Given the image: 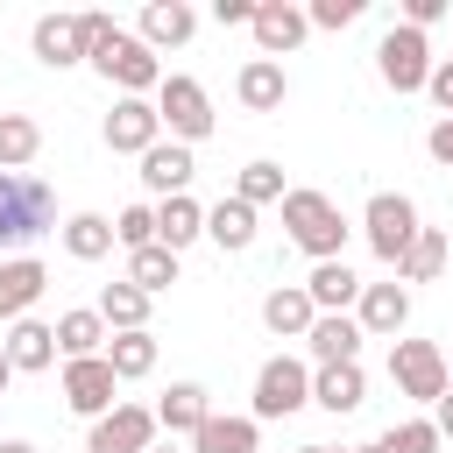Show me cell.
Masks as SVG:
<instances>
[{
	"label": "cell",
	"mask_w": 453,
	"mask_h": 453,
	"mask_svg": "<svg viewBox=\"0 0 453 453\" xmlns=\"http://www.w3.org/2000/svg\"><path fill=\"white\" fill-rule=\"evenodd\" d=\"M0 453H35V446L28 439H0Z\"/></svg>",
	"instance_id": "obj_44"
},
{
	"label": "cell",
	"mask_w": 453,
	"mask_h": 453,
	"mask_svg": "<svg viewBox=\"0 0 453 453\" xmlns=\"http://www.w3.org/2000/svg\"><path fill=\"white\" fill-rule=\"evenodd\" d=\"M432 21H446V0H403V28H432Z\"/></svg>",
	"instance_id": "obj_40"
},
{
	"label": "cell",
	"mask_w": 453,
	"mask_h": 453,
	"mask_svg": "<svg viewBox=\"0 0 453 453\" xmlns=\"http://www.w3.org/2000/svg\"><path fill=\"white\" fill-rule=\"evenodd\" d=\"M156 446V411L149 403H113L106 418H92L85 453H149Z\"/></svg>",
	"instance_id": "obj_11"
},
{
	"label": "cell",
	"mask_w": 453,
	"mask_h": 453,
	"mask_svg": "<svg viewBox=\"0 0 453 453\" xmlns=\"http://www.w3.org/2000/svg\"><path fill=\"white\" fill-rule=\"evenodd\" d=\"M156 142H163L156 99H113V113H106V149H113V156H149Z\"/></svg>",
	"instance_id": "obj_14"
},
{
	"label": "cell",
	"mask_w": 453,
	"mask_h": 453,
	"mask_svg": "<svg viewBox=\"0 0 453 453\" xmlns=\"http://www.w3.org/2000/svg\"><path fill=\"white\" fill-rule=\"evenodd\" d=\"M156 120L170 127V142H205L212 134V99H205V85L198 78H184V71H163V85H156Z\"/></svg>",
	"instance_id": "obj_5"
},
{
	"label": "cell",
	"mask_w": 453,
	"mask_h": 453,
	"mask_svg": "<svg viewBox=\"0 0 453 453\" xmlns=\"http://www.w3.org/2000/svg\"><path fill=\"white\" fill-rule=\"evenodd\" d=\"M113 28H120L113 14H42L28 42H35V57H42L50 71H71V64H85L92 42H106Z\"/></svg>",
	"instance_id": "obj_4"
},
{
	"label": "cell",
	"mask_w": 453,
	"mask_h": 453,
	"mask_svg": "<svg viewBox=\"0 0 453 453\" xmlns=\"http://www.w3.org/2000/svg\"><path fill=\"white\" fill-rule=\"evenodd\" d=\"M361 7H368V0H311L304 21H311V28H347V21H361Z\"/></svg>",
	"instance_id": "obj_38"
},
{
	"label": "cell",
	"mask_w": 453,
	"mask_h": 453,
	"mask_svg": "<svg viewBox=\"0 0 453 453\" xmlns=\"http://www.w3.org/2000/svg\"><path fill=\"white\" fill-rule=\"evenodd\" d=\"M127 283H134L142 297L170 290V283H177V255H170L163 241H156V248H134V255H127Z\"/></svg>",
	"instance_id": "obj_34"
},
{
	"label": "cell",
	"mask_w": 453,
	"mask_h": 453,
	"mask_svg": "<svg viewBox=\"0 0 453 453\" xmlns=\"http://www.w3.org/2000/svg\"><path fill=\"white\" fill-rule=\"evenodd\" d=\"M50 290V269L35 262V255H7L0 262V319L14 326V319H28V304Z\"/></svg>",
	"instance_id": "obj_15"
},
{
	"label": "cell",
	"mask_w": 453,
	"mask_h": 453,
	"mask_svg": "<svg viewBox=\"0 0 453 453\" xmlns=\"http://www.w3.org/2000/svg\"><path fill=\"white\" fill-rule=\"evenodd\" d=\"M255 50L269 57V64H283L304 35H311V21H304V7H290V0H255Z\"/></svg>",
	"instance_id": "obj_13"
},
{
	"label": "cell",
	"mask_w": 453,
	"mask_h": 453,
	"mask_svg": "<svg viewBox=\"0 0 453 453\" xmlns=\"http://www.w3.org/2000/svg\"><path fill=\"white\" fill-rule=\"evenodd\" d=\"M311 403L319 411H361L368 403V375H361V361H340V368H311Z\"/></svg>",
	"instance_id": "obj_19"
},
{
	"label": "cell",
	"mask_w": 453,
	"mask_h": 453,
	"mask_svg": "<svg viewBox=\"0 0 453 453\" xmlns=\"http://www.w3.org/2000/svg\"><path fill=\"white\" fill-rule=\"evenodd\" d=\"M304 347H311V361H319V368L361 361V326H354L347 311H319V319H311V333H304Z\"/></svg>",
	"instance_id": "obj_17"
},
{
	"label": "cell",
	"mask_w": 453,
	"mask_h": 453,
	"mask_svg": "<svg viewBox=\"0 0 453 453\" xmlns=\"http://www.w3.org/2000/svg\"><path fill=\"white\" fill-rule=\"evenodd\" d=\"M432 432H439V439H453V389L432 403Z\"/></svg>",
	"instance_id": "obj_43"
},
{
	"label": "cell",
	"mask_w": 453,
	"mask_h": 453,
	"mask_svg": "<svg viewBox=\"0 0 453 453\" xmlns=\"http://www.w3.org/2000/svg\"><path fill=\"white\" fill-rule=\"evenodd\" d=\"M283 226H290V248H304L311 262H340L347 248V219L326 191H283Z\"/></svg>",
	"instance_id": "obj_2"
},
{
	"label": "cell",
	"mask_w": 453,
	"mask_h": 453,
	"mask_svg": "<svg viewBox=\"0 0 453 453\" xmlns=\"http://www.w3.org/2000/svg\"><path fill=\"white\" fill-rule=\"evenodd\" d=\"M7 382H14V368H7V354H0V389H7Z\"/></svg>",
	"instance_id": "obj_45"
},
{
	"label": "cell",
	"mask_w": 453,
	"mask_h": 453,
	"mask_svg": "<svg viewBox=\"0 0 453 453\" xmlns=\"http://www.w3.org/2000/svg\"><path fill=\"white\" fill-rule=\"evenodd\" d=\"M64 403L78 418H106L120 403V375L106 368V354H85V361H64Z\"/></svg>",
	"instance_id": "obj_10"
},
{
	"label": "cell",
	"mask_w": 453,
	"mask_h": 453,
	"mask_svg": "<svg viewBox=\"0 0 453 453\" xmlns=\"http://www.w3.org/2000/svg\"><path fill=\"white\" fill-rule=\"evenodd\" d=\"M205 418H212V396H205V382H170V389H163V403H156V432H170V439H177V432L191 439Z\"/></svg>",
	"instance_id": "obj_20"
},
{
	"label": "cell",
	"mask_w": 453,
	"mask_h": 453,
	"mask_svg": "<svg viewBox=\"0 0 453 453\" xmlns=\"http://www.w3.org/2000/svg\"><path fill=\"white\" fill-rule=\"evenodd\" d=\"M425 149H432V163H446V170H453V120H439V127L425 134Z\"/></svg>",
	"instance_id": "obj_42"
},
{
	"label": "cell",
	"mask_w": 453,
	"mask_h": 453,
	"mask_svg": "<svg viewBox=\"0 0 453 453\" xmlns=\"http://www.w3.org/2000/svg\"><path fill=\"white\" fill-rule=\"evenodd\" d=\"M205 234V205L184 191V198H156V241L170 248V255H184L191 241Z\"/></svg>",
	"instance_id": "obj_22"
},
{
	"label": "cell",
	"mask_w": 453,
	"mask_h": 453,
	"mask_svg": "<svg viewBox=\"0 0 453 453\" xmlns=\"http://www.w3.org/2000/svg\"><path fill=\"white\" fill-rule=\"evenodd\" d=\"M297 453H340V446H297Z\"/></svg>",
	"instance_id": "obj_46"
},
{
	"label": "cell",
	"mask_w": 453,
	"mask_h": 453,
	"mask_svg": "<svg viewBox=\"0 0 453 453\" xmlns=\"http://www.w3.org/2000/svg\"><path fill=\"white\" fill-rule=\"evenodd\" d=\"M234 198H241V205H283V170H276V163H248V170L234 177Z\"/></svg>",
	"instance_id": "obj_35"
},
{
	"label": "cell",
	"mask_w": 453,
	"mask_h": 453,
	"mask_svg": "<svg viewBox=\"0 0 453 453\" xmlns=\"http://www.w3.org/2000/svg\"><path fill=\"white\" fill-rule=\"evenodd\" d=\"M205 234H212L226 255L255 248V205H241V198H219V205H205Z\"/></svg>",
	"instance_id": "obj_28"
},
{
	"label": "cell",
	"mask_w": 453,
	"mask_h": 453,
	"mask_svg": "<svg viewBox=\"0 0 453 453\" xmlns=\"http://www.w3.org/2000/svg\"><path fill=\"white\" fill-rule=\"evenodd\" d=\"M375 71H382L389 92H425V78H432L425 35H418V28H389V35L375 42Z\"/></svg>",
	"instance_id": "obj_9"
},
{
	"label": "cell",
	"mask_w": 453,
	"mask_h": 453,
	"mask_svg": "<svg viewBox=\"0 0 453 453\" xmlns=\"http://www.w3.org/2000/svg\"><path fill=\"white\" fill-rule=\"evenodd\" d=\"M354 453H375V446H354Z\"/></svg>",
	"instance_id": "obj_48"
},
{
	"label": "cell",
	"mask_w": 453,
	"mask_h": 453,
	"mask_svg": "<svg viewBox=\"0 0 453 453\" xmlns=\"http://www.w3.org/2000/svg\"><path fill=\"white\" fill-rule=\"evenodd\" d=\"M446 439L432 432V418H403V425H389L382 439H375V453H439Z\"/></svg>",
	"instance_id": "obj_36"
},
{
	"label": "cell",
	"mask_w": 453,
	"mask_h": 453,
	"mask_svg": "<svg viewBox=\"0 0 453 453\" xmlns=\"http://www.w3.org/2000/svg\"><path fill=\"white\" fill-rule=\"evenodd\" d=\"M191 28H198V14L184 0H149L142 7V42L149 50H177V42H191Z\"/></svg>",
	"instance_id": "obj_25"
},
{
	"label": "cell",
	"mask_w": 453,
	"mask_h": 453,
	"mask_svg": "<svg viewBox=\"0 0 453 453\" xmlns=\"http://www.w3.org/2000/svg\"><path fill=\"white\" fill-rule=\"evenodd\" d=\"M57 226V198H50V184L42 177H14V170H0V262L14 255V248H28L35 234H50Z\"/></svg>",
	"instance_id": "obj_1"
},
{
	"label": "cell",
	"mask_w": 453,
	"mask_h": 453,
	"mask_svg": "<svg viewBox=\"0 0 453 453\" xmlns=\"http://www.w3.org/2000/svg\"><path fill=\"white\" fill-rule=\"evenodd\" d=\"M234 92H241V106H248V113H276V106L290 99V78H283V64L248 57V64H241V78H234Z\"/></svg>",
	"instance_id": "obj_21"
},
{
	"label": "cell",
	"mask_w": 453,
	"mask_h": 453,
	"mask_svg": "<svg viewBox=\"0 0 453 453\" xmlns=\"http://www.w3.org/2000/svg\"><path fill=\"white\" fill-rule=\"evenodd\" d=\"M311 319H319V311H311L304 283H283V290H269V297H262V326H269L276 340H304V333H311Z\"/></svg>",
	"instance_id": "obj_24"
},
{
	"label": "cell",
	"mask_w": 453,
	"mask_h": 453,
	"mask_svg": "<svg viewBox=\"0 0 453 453\" xmlns=\"http://www.w3.org/2000/svg\"><path fill=\"white\" fill-rule=\"evenodd\" d=\"M361 226H368V248H375V262H403L411 255V241H418V205L403 198V191H375L368 198V212H361Z\"/></svg>",
	"instance_id": "obj_8"
},
{
	"label": "cell",
	"mask_w": 453,
	"mask_h": 453,
	"mask_svg": "<svg viewBox=\"0 0 453 453\" xmlns=\"http://www.w3.org/2000/svg\"><path fill=\"white\" fill-rule=\"evenodd\" d=\"M106 368H113L120 382H142V375L156 368V333H113V340H106Z\"/></svg>",
	"instance_id": "obj_32"
},
{
	"label": "cell",
	"mask_w": 453,
	"mask_h": 453,
	"mask_svg": "<svg viewBox=\"0 0 453 453\" xmlns=\"http://www.w3.org/2000/svg\"><path fill=\"white\" fill-rule=\"evenodd\" d=\"M212 21L219 28H248L255 21V0H212Z\"/></svg>",
	"instance_id": "obj_41"
},
{
	"label": "cell",
	"mask_w": 453,
	"mask_h": 453,
	"mask_svg": "<svg viewBox=\"0 0 453 453\" xmlns=\"http://www.w3.org/2000/svg\"><path fill=\"white\" fill-rule=\"evenodd\" d=\"M304 297H311V311H347V304L361 297V276L347 269V255H340V262H311Z\"/></svg>",
	"instance_id": "obj_23"
},
{
	"label": "cell",
	"mask_w": 453,
	"mask_h": 453,
	"mask_svg": "<svg viewBox=\"0 0 453 453\" xmlns=\"http://www.w3.org/2000/svg\"><path fill=\"white\" fill-rule=\"evenodd\" d=\"M64 255H71V262L113 255V219H106V212H71V219H64Z\"/></svg>",
	"instance_id": "obj_29"
},
{
	"label": "cell",
	"mask_w": 453,
	"mask_h": 453,
	"mask_svg": "<svg viewBox=\"0 0 453 453\" xmlns=\"http://www.w3.org/2000/svg\"><path fill=\"white\" fill-rule=\"evenodd\" d=\"M255 432H262L255 418H219V411H212V418L191 432V453H255Z\"/></svg>",
	"instance_id": "obj_30"
},
{
	"label": "cell",
	"mask_w": 453,
	"mask_h": 453,
	"mask_svg": "<svg viewBox=\"0 0 453 453\" xmlns=\"http://www.w3.org/2000/svg\"><path fill=\"white\" fill-rule=\"evenodd\" d=\"M446 255H453V248H446V234H439V226H418L411 255L396 262V283H432V276L446 269Z\"/></svg>",
	"instance_id": "obj_31"
},
{
	"label": "cell",
	"mask_w": 453,
	"mask_h": 453,
	"mask_svg": "<svg viewBox=\"0 0 453 453\" xmlns=\"http://www.w3.org/2000/svg\"><path fill=\"white\" fill-rule=\"evenodd\" d=\"M425 92H432V106H439V113L453 120V57H446V64H432V78H425Z\"/></svg>",
	"instance_id": "obj_39"
},
{
	"label": "cell",
	"mask_w": 453,
	"mask_h": 453,
	"mask_svg": "<svg viewBox=\"0 0 453 453\" xmlns=\"http://www.w3.org/2000/svg\"><path fill=\"white\" fill-rule=\"evenodd\" d=\"M106 85H120V99H142V92H156L163 85V57L142 42V35H127V28H113L106 42H92V57H85Z\"/></svg>",
	"instance_id": "obj_3"
},
{
	"label": "cell",
	"mask_w": 453,
	"mask_h": 453,
	"mask_svg": "<svg viewBox=\"0 0 453 453\" xmlns=\"http://www.w3.org/2000/svg\"><path fill=\"white\" fill-rule=\"evenodd\" d=\"M113 248H156V205H127L120 219H113Z\"/></svg>",
	"instance_id": "obj_37"
},
{
	"label": "cell",
	"mask_w": 453,
	"mask_h": 453,
	"mask_svg": "<svg viewBox=\"0 0 453 453\" xmlns=\"http://www.w3.org/2000/svg\"><path fill=\"white\" fill-rule=\"evenodd\" d=\"M311 403V368L297 361V354H276V361H262V375H255V425H276V418H297Z\"/></svg>",
	"instance_id": "obj_7"
},
{
	"label": "cell",
	"mask_w": 453,
	"mask_h": 453,
	"mask_svg": "<svg viewBox=\"0 0 453 453\" xmlns=\"http://www.w3.org/2000/svg\"><path fill=\"white\" fill-rule=\"evenodd\" d=\"M35 149H42V127L28 120V113H0V170H28L35 163Z\"/></svg>",
	"instance_id": "obj_33"
},
{
	"label": "cell",
	"mask_w": 453,
	"mask_h": 453,
	"mask_svg": "<svg viewBox=\"0 0 453 453\" xmlns=\"http://www.w3.org/2000/svg\"><path fill=\"white\" fill-rule=\"evenodd\" d=\"M149 453H177V446H149Z\"/></svg>",
	"instance_id": "obj_47"
},
{
	"label": "cell",
	"mask_w": 453,
	"mask_h": 453,
	"mask_svg": "<svg viewBox=\"0 0 453 453\" xmlns=\"http://www.w3.org/2000/svg\"><path fill=\"white\" fill-rule=\"evenodd\" d=\"M354 326H361V340H396V333L411 326V290H403V283H361Z\"/></svg>",
	"instance_id": "obj_12"
},
{
	"label": "cell",
	"mask_w": 453,
	"mask_h": 453,
	"mask_svg": "<svg viewBox=\"0 0 453 453\" xmlns=\"http://www.w3.org/2000/svg\"><path fill=\"white\" fill-rule=\"evenodd\" d=\"M50 333H57V354H64V361H85V354H106V340H113L99 311H64V319H57Z\"/></svg>",
	"instance_id": "obj_27"
},
{
	"label": "cell",
	"mask_w": 453,
	"mask_h": 453,
	"mask_svg": "<svg viewBox=\"0 0 453 453\" xmlns=\"http://www.w3.org/2000/svg\"><path fill=\"white\" fill-rule=\"evenodd\" d=\"M389 382H396L411 403H439V396L453 389L446 347H432V340H389Z\"/></svg>",
	"instance_id": "obj_6"
},
{
	"label": "cell",
	"mask_w": 453,
	"mask_h": 453,
	"mask_svg": "<svg viewBox=\"0 0 453 453\" xmlns=\"http://www.w3.org/2000/svg\"><path fill=\"white\" fill-rule=\"evenodd\" d=\"M191 177H198V163H191V149H184V142H156V149L142 156V184H149L156 198H184V191H191Z\"/></svg>",
	"instance_id": "obj_16"
},
{
	"label": "cell",
	"mask_w": 453,
	"mask_h": 453,
	"mask_svg": "<svg viewBox=\"0 0 453 453\" xmlns=\"http://www.w3.org/2000/svg\"><path fill=\"white\" fill-rule=\"evenodd\" d=\"M446 375H453V354H446Z\"/></svg>",
	"instance_id": "obj_49"
},
{
	"label": "cell",
	"mask_w": 453,
	"mask_h": 453,
	"mask_svg": "<svg viewBox=\"0 0 453 453\" xmlns=\"http://www.w3.org/2000/svg\"><path fill=\"white\" fill-rule=\"evenodd\" d=\"M0 354H7V368H14V375H42V368L57 361V333H50L42 319H14V326H7V340H0Z\"/></svg>",
	"instance_id": "obj_18"
},
{
	"label": "cell",
	"mask_w": 453,
	"mask_h": 453,
	"mask_svg": "<svg viewBox=\"0 0 453 453\" xmlns=\"http://www.w3.org/2000/svg\"><path fill=\"white\" fill-rule=\"evenodd\" d=\"M99 319H106V333H149V297L120 276V283H106L99 290V304H92Z\"/></svg>",
	"instance_id": "obj_26"
}]
</instances>
